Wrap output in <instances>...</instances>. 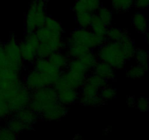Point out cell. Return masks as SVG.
<instances>
[{
    "instance_id": "7402d4cb",
    "label": "cell",
    "mask_w": 149,
    "mask_h": 140,
    "mask_svg": "<svg viewBox=\"0 0 149 140\" xmlns=\"http://www.w3.org/2000/svg\"><path fill=\"white\" fill-rule=\"evenodd\" d=\"M47 58L52 64H54L62 70L67 69L68 61L70 59L68 55L62 53L61 51L53 52L50 54V55Z\"/></svg>"
},
{
    "instance_id": "60d3db41",
    "label": "cell",
    "mask_w": 149,
    "mask_h": 140,
    "mask_svg": "<svg viewBox=\"0 0 149 140\" xmlns=\"http://www.w3.org/2000/svg\"><path fill=\"white\" fill-rule=\"evenodd\" d=\"M127 104L129 106H134L136 104V101L134 96H129L127 99Z\"/></svg>"
},
{
    "instance_id": "8d00e7d4",
    "label": "cell",
    "mask_w": 149,
    "mask_h": 140,
    "mask_svg": "<svg viewBox=\"0 0 149 140\" xmlns=\"http://www.w3.org/2000/svg\"><path fill=\"white\" fill-rule=\"evenodd\" d=\"M17 135L7 126L0 127V140H14L17 139Z\"/></svg>"
},
{
    "instance_id": "4316f807",
    "label": "cell",
    "mask_w": 149,
    "mask_h": 140,
    "mask_svg": "<svg viewBox=\"0 0 149 140\" xmlns=\"http://www.w3.org/2000/svg\"><path fill=\"white\" fill-rule=\"evenodd\" d=\"M93 13L90 12H77L76 13V20L79 28L89 29L91 23Z\"/></svg>"
},
{
    "instance_id": "6da1fadb",
    "label": "cell",
    "mask_w": 149,
    "mask_h": 140,
    "mask_svg": "<svg viewBox=\"0 0 149 140\" xmlns=\"http://www.w3.org/2000/svg\"><path fill=\"white\" fill-rule=\"evenodd\" d=\"M96 55L99 61L110 64L115 69H123L127 61L124 53L121 42L107 41L99 47Z\"/></svg>"
},
{
    "instance_id": "ba28073f",
    "label": "cell",
    "mask_w": 149,
    "mask_h": 140,
    "mask_svg": "<svg viewBox=\"0 0 149 140\" xmlns=\"http://www.w3.org/2000/svg\"><path fill=\"white\" fill-rule=\"evenodd\" d=\"M31 99V90L26 85L17 91L15 96L8 102V107L10 115H14L19 110L28 107Z\"/></svg>"
},
{
    "instance_id": "f1b7e54d",
    "label": "cell",
    "mask_w": 149,
    "mask_h": 140,
    "mask_svg": "<svg viewBox=\"0 0 149 140\" xmlns=\"http://www.w3.org/2000/svg\"><path fill=\"white\" fill-rule=\"evenodd\" d=\"M134 56L135 57V60L139 65L143 67L146 71L148 70V53L143 49L141 48H135Z\"/></svg>"
},
{
    "instance_id": "9c48e42d",
    "label": "cell",
    "mask_w": 149,
    "mask_h": 140,
    "mask_svg": "<svg viewBox=\"0 0 149 140\" xmlns=\"http://www.w3.org/2000/svg\"><path fill=\"white\" fill-rule=\"evenodd\" d=\"M108 80L97 74L87 76L81 88V96H93L99 95L100 89L107 85Z\"/></svg>"
},
{
    "instance_id": "cb8c5ba5",
    "label": "cell",
    "mask_w": 149,
    "mask_h": 140,
    "mask_svg": "<svg viewBox=\"0 0 149 140\" xmlns=\"http://www.w3.org/2000/svg\"><path fill=\"white\" fill-rule=\"evenodd\" d=\"M36 36L39 38V41L48 40V39H62V34L55 33L52 32V30L47 28L46 26H42L41 27L38 28L35 31Z\"/></svg>"
},
{
    "instance_id": "836d02e7",
    "label": "cell",
    "mask_w": 149,
    "mask_h": 140,
    "mask_svg": "<svg viewBox=\"0 0 149 140\" xmlns=\"http://www.w3.org/2000/svg\"><path fill=\"white\" fill-rule=\"evenodd\" d=\"M124 32H125V30H122L119 28H110L108 29L106 37L110 41L120 42Z\"/></svg>"
},
{
    "instance_id": "3957f363",
    "label": "cell",
    "mask_w": 149,
    "mask_h": 140,
    "mask_svg": "<svg viewBox=\"0 0 149 140\" xmlns=\"http://www.w3.org/2000/svg\"><path fill=\"white\" fill-rule=\"evenodd\" d=\"M58 102V93L53 86H45L31 91V99L28 107L39 115L51 104Z\"/></svg>"
},
{
    "instance_id": "1f68e13d",
    "label": "cell",
    "mask_w": 149,
    "mask_h": 140,
    "mask_svg": "<svg viewBox=\"0 0 149 140\" xmlns=\"http://www.w3.org/2000/svg\"><path fill=\"white\" fill-rule=\"evenodd\" d=\"M67 69L71 70L74 72L83 73V74H87L86 69H84V66L82 65L81 62L79 58H70L68 61Z\"/></svg>"
},
{
    "instance_id": "9a60e30c",
    "label": "cell",
    "mask_w": 149,
    "mask_h": 140,
    "mask_svg": "<svg viewBox=\"0 0 149 140\" xmlns=\"http://www.w3.org/2000/svg\"><path fill=\"white\" fill-rule=\"evenodd\" d=\"M93 73L106 80H112L115 77V69L104 61H98L93 69Z\"/></svg>"
},
{
    "instance_id": "52a82bcc",
    "label": "cell",
    "mask_w": 149,
    "mask_h": 140,
    "mask_svg": "<svg viewBox=\"0 0 149 140\" xmlns=\"http://www.w3.org/2000/svg\"><path fill=\"white\" fill-rule=\"evenodd\" d=\"M58 79V77L47 75L33 69L26 74L23 83L32 91L45 86H52Z\"/></svg>"
},
{
    "instance_id": "83f0119b",
    "label": "cell",
    "mask_w": 149,
    "mask_h": 140,
    "mask_svg": "<svg viewBox=\"0 0 149 140\" xmlns=\"http://www.w3.org/2000/svg\"><path fill=\"white\" fill-rule=\"evenodd\" d=\"M112 7L118 13H125L134 5V0H111Z\"/></svg>"
},
{
    "instance_id": "e575fe53",
    "label": "cell",
    "mask_w": 149,
    "mask_h": 140,
    "mask_svg": "<svg viewBox=\"0 0 149 140\" xmlns=\"http://www.w3.org/2000/svg\"><path fill=\"white\" fill-rule=\"evenodd\" d=\"M116 94H117V93L114 88L107 85L100 89V92H99V95L102 98V99H103L104 101L114 99L116 96Z\"/></svg>"
},
{
    "instance_id": "d6986e66",
    "label": "cell",
    "mask_w": 149,
    "mask_h": 140,
    "mask_svg": "<svg viewBox=\"0 0 149 140\" xmlns=\"http://www.w3.org/2000/svg\"><path fill=\"white\" fill-rule=\"evenodd\" d=\"M120 42L122 43L124 53H125L127 60H129L132 58V57H134L135 50V45H134L133 41L132 40L127 30H125V32H124V34Z\"/></svg>"
},
{
    "instance_id": "7c38bea8",
    "label": "cell",
    "mask_w": 149,
    "mask_h": 140,
    "mask_svg": "<svg viewBox=\"0 0 149 140\" xmlns=\"http://www.w3.org/2000/svg\"><path fill=\"white\" fill-rule=\"evenodd\" d=\"M33 69L52 77H59L63 70L52 64L48 58H37L33 61Z\"/></svg>"
},
{
    "instance_id": "74e56055",
    "label": "cell",
    "mask_w": 149,
    "mask_h": 140,
    "mask_svg": "<svg viewBox=\"0 0 149 140\" xmlns=\"http://www.w3.org/2000/svg\"><path fill=\"white\" fill-rule=\"evenodd\" d=\"M0 68L10 69V64H9L7 56H6L5 52H4V43H2V42H0Z\"/></svg>"
},
{
    "instance_id": "4dcf8cb0",
    "label": "cell",
    "mask_w": 149,
    "mask_h": 140,
    "mask_svg": "<svg viewBox=\"0 0 149 140\" xmlns=\"http://www.w3.org/2000/svg\"><path fill=\"white\" fill-rule=\"evenodd\" d=\"M44 26H46L47 28H48V29L52 30V32H55V33L63 35V28L62 24L58 20L50 17V16H47Z\"/></svg>"
},
{
    "instance_id": "d590c367",
    "label": "cell",
    "mask_w": 149,
    "mask_h": 140,
    "mask_svg": "<svg viewBox=\"0 0 149 140\" xmlns=\"http://www.w3.org/2000/svg\"><path fill=\"white\" fill-rule=\"evenodd\" d=\"M24 41L31 47V48H33L34 50H37L38 46H39L40 41H39V38L36 36L35 32L26 34V37H25Z\"/></svg>"
},
{
    "instance_id": "d4e9b609",
    "label": "cell",
    "mask_w": 149,
    "mask_h": 140,
    "mask_svg": "<svg viewBox=\"0 0 149 140\" xmlns=\"http://www.w3.org/2000/svg\"><path fill=\"white\" fill-rule=\"evenodd\" d=\"M80 104L86 106H99L104 104L105 101L102 99L100 95L93 96H80L79 99Z\"/></svg>"
},
{
    "instance_id": "2e32d148",
    "label": "cell",
    "mask_w": 149,
    "mask_h": 140,
    "mask_svg": "<svg viewBox=\"0 0 149 140\" xmlns=\"http://www.w3.org/2000/svg\"><path fill=\"white\" fill-rule=\"evenodd\" d=\"M15 116L21 120L25 123L29 125H33L36 122L39 120L41 118L40 115L37 112H34L29 107H26L22 109L14 114Z\"/></svg>"
},
{
    "instance_id": "30bf717a",
    "label": "cell",
    "mask_w": 149,
    "mask_h": 140,
    "mask_svg": "<svg viewBox=\"0 0 149 140\" xmlns=\"http://www.w3.org/2000/svg\"><path fill=\"white\" fill-rule=\"evenodd\" d=\"M66 47V44L62 39H53L40 41L36 50V57L47 58L51 53L55 51H61Z\"/></svg>"
},
{
    "instance_id": "e0dca14e",
    "label": "cell",
    "mask_w": 149,
    "mask_h": 140,
    "mask_svg": "<svg viewBox=\"0 0 149 140\" xmlns=\"http://www.w3.org/2000/svg\"><path fill=\"white\" fill-rule=\"evenodd\" d=\"M12 115L13 116L7 121V126L12 131H13L15 134H18L24 131H29V130L33 129V125L25 123L24 122H23L21 120L15 116L14 115Z\"/></svg>"
},
{
    "instance_id": "603a6c76",
    "label": "cell",
    "mask_w": 149,
    "mask_h": 140,
    "mask_svg": "<svg viewBox=\"0 0 149 140\" xmlns=\"http://www.w3.org/2000/svg\"><path fill=\"white\" fill-rule=\"evenodd\" d=\"M19 47L20 50L22 59L23 61L29 63H33V61L37 58L36 51L31 48L24 40L19 42Z\"/></svg>"
},
{
    "instance_id": "d6a6232c",
    "label": "cell",
    "mask_w": 149,
    "mask_h": 140,
    "mask_svg": "<svg viewBox=\"0 0 149 140\" xmlns=\"http://www.w3.org/2000/svg\"><path fill=\"white\" fill-rule=\"evenodd\" d=\"M146 72V71L144 69L143 67L138 64V65L132 66L128 70L127 72V76L132 79H140L143 77Z\"/></svg>"
},
{
    "instance_id": "7a4b0ae2",
    "label": "cell",
    "mask_w": 149,
    "mask_h": 140,
    "mask_svg": "<svg viewBox=\"0 0 149 140\" xmlns=\"http://www.w3.org/2000/svg\"><path fill=\"white\" fill-rule=\"evenodd\" d=\"M47 16L46 1L31 0L25 19L26 34L35 32L38 28L44 26Z\"/></svg>"
},
{
    "instance_id": "b9f144b4",
    "label": "cell",
    "mask_w": 149,
    "mask_h": 140,
    "mask_svg": "<svg viewBox=\"0 0 149 140\" xmlns=\"http://www.w3.org/2000/svg\"><path fill=\"white\" fill-rule=\"evenodd\" d=\"M146 42L149 45V32L146 34Z\"/></svg>"
},
{
    "instance_id": "ffe728a7",
    "label": "cell",
    "mask_w": 149,
    "mask_h": 140,
    "mask_svg": "<svg viewBox=\"0 0 149 140\" xmlns=\"http://www.w3.org/2000/svg\"><path fill=\"white\" fill-rule=\"evenodd\" d=\"M79 59L80 60L82 65L84 66L87 72L93 71V69L99 61L97 55L91 50H89Z\"/></svg>"
},
{
    "instance_id": "ab89813d",
    "label": "cell",
    "mask_w": 149,
    "mask_h": 140,
    "mask_svg": "<svg viewBox=\"0 0 149 140\" xmlns=\"http://www.w3.org/2000/svg\"><path fill=\"white\" fill-rule=\"evenodd\" d=\"M134 6L139 10L147 9L149 7V0H134Z\"/></svg>"
},
{
    "instance_id": "7bdbcfd3",
    "label": "cell",
    "mask_w": 149,
    "mask_h": 140,
    "mask_svg": "<svg viewBox=\"0 0 149 140\" xmlns=\"http://www.w3.org/2000/svg\"><path fill=\"white\" fill-rule=\"evenodd\" d=\"M45 1H48V0H45Z\"/></svg>"
},
{
    "instance_id": "484cf974",
    "label": "cell",
    "mask_w": 149,
    "mask_h": 140,
    "mask_svg": "<svg viewBox=\"0 0 149 140\" xmlns=\"http://www.w3.org/2000/svg\"><path fill=\"white\" fill-rule=\"evenodd\" d=\"M132 24L139 33L144 34L147 31V21L144 15L138 13L132 18Z\"/></svg>"
},
{
    "instance_id": "4fadbf2b",
    "label": "cell",
    "mask_w": 149,
    "mask_h": 140,
    "mask_svg": "<svg viewBox=\"0 0 149 140\" xmlns=\"http://www.w3.org/2000/svg\"><path fill=\"white\" fill-rule=\"evenodd\" d=\"M100 0H77L73 6V10L77 12H90L95 13L100 7Z\"/></svg>"
},
{
    "instance_id": "277c9868",
    "label": "cell",
    "mask_w": 149,
    "mask_h": 140,
    "mask_svg": "<svg viewBox=\"0 0 149 140\" xmlns=\"http://www.w3.org/2000/svg\"><path fill=\"white\" fill-rule=\"evenodd\" d=\"M107 40L106 36L96 34L88 29L79 28L71 32L67 42L80 44L92 50L99 48L106 43Z\"/></svg>"
},
{
    "instance_id": "8992f818",
    "label": "cell",
    "mask_w": 149,
    "mask_h": 140,
    "mask_svg": "<svg viewBox=\"0 0 149 140\" xmlns=\"http://www.w3.org/2000/svg\"><path fill=\"white\" fill-rule=\"evenodd\" d=\"M4 49L10 69L15 72H21L23 69V60L20 54L19 42H17L14 36H12L8 41L4 43Z\"/></svg>"
},
{
    "instance_id": "8fae6325",
    "label": "cell",
    "mask_w": 149,
    "mask_h": 140,
    "mask_svg": "<svg viewBox=\"0 0 149 140\" xmlns=\"http://www.w3.org/2000/svg\"><path fill=\"white\" fill-rule=\"evenodd\" d=\"M68 112V108L65 105L56 102L45 107L41 112L40 116L45 120H59L65 116Z\"/></svg>"
},
{
    "instance_id": "44dd1931",
    "label": "cell",
    "mask_w": 149,
    "mask_h": 140,
    "mask_svg": "<svg viewBox=\"0 0 149 140\" xmlns=\"http://www.w3.org/2000/svg\"><path fill=\"white\" fill-rule=\"evenodd\" d=\"M90 28L93 33L105 36H106L108 29H109L108 26H106L103 23V22L100 20L99 16L95 13H93Z\"/></svg>"
},
{
    "instance_id": "f546056e",
    "label": "cell",
    "mask_w": 149,
    "mask_h": 140,
    "mask_svg": "<svg viewBox=\"0 0 149 140\" xmlns=\"http://www.w3.org/2000/svg\"><path fill=\"white\" fill-rule=\"evenodd\" d=\"M96 13L100 20L103 22V23L106 26H110L111 25L112 19H113V14H112L111 10L103 7V6H100Z\"/></svg>"
},
{
    "instance_id": "5bb4252c",
    "label": "cell",
    "mask_w": 149,
    "mask_h": 140,
    "mask_svg": "<svg viewBox=\"0 0 149 140\" xmlns=\"http://www.w3.org/2000/svg\"><path fill=\"white\" fill-rule=\"evenodd\" d=\"M58 93V102L64 105H70L79 101L80 94L77 89L66 88Z\"/></svg>"
},
{
    "instance_id": "ac0fdd59",
    "label": "cell",
    "mask_w": 149,
    "mask_h": 140,
    "mask_svg": "<svg viewBox=\"0 0 149 140\" xmlns=\"http://www.w3.org/2000/svg\"><path fill=\"white\" fill-rule=\"evenodd\" d=\"M66 47L68 48L67 50V55L70 58H80L83 55L91 50L87 47L81 45L80 44L75 43V42H66Z\"/></svg>"
},
{
    "instance_id": "5b68a950",
    "label": "cell",
    "mask_w": 149,
    "mask_h": 140,
    "mask_svg": "<svg viewBox=\"0 0 149 140\" xmlns=\"http://www.w3.org/2000/svg\"><path fill=\"white\" fill-rule=\"evenodd\" d=\"M87 77V74L74 72L71 70H65L61 72V75L53 85L57 92L66 88H81L84 85Z\"/></svg>"
},
{
    "instance_id": "f35d334b",
    "label": "cell",
    "mask_w": 149,
    "mask_h": 140,
    "mask_svg": "<svg viewBox=\"0 0 149 140\" xmlns=\"http://www.w3.org/2000/svg\"><path fill=\"white\" fill-rule=\"evenodd\" d=\"M136 104L137 107L141 112H145L149 110V101L147 98L144 97V96H141L138 99Z\"/></svg>"
}]
</instances>
